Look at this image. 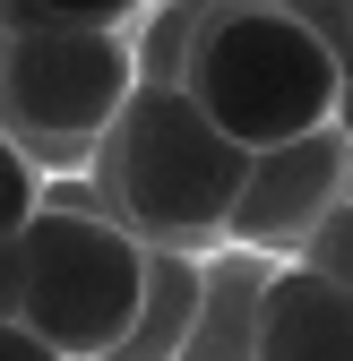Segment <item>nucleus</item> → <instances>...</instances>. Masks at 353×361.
Returning <instances> with one entry per match:
<instances>
[{
  "label": "nucleus",
  "instance_id": "nucleus-1",
  "mask_svg": "<svg viewBox=\"0 0 353 361\" xmlns=\"http://www.w3.org/2000/svg\"><path fill=\"white\" fill-rule=\"evenodd\" d=\"M250 147L225 138L190 86L172 78H138L129 104L112 112V129L95 138V190L104 207L129 224L138 241H172V250H215L233 224Z\"/></svg>",
  "mask_w": 353,
  "mask_h": 361
},
{
  "label": "nucleus",
  "instance_id": "nucleus-2",
  "mask_svg": "<svg viewBox=\"0 0 353 361\" xmlns=\"http://www.w3.org/2000/svg\"><path fill=\"white\" fill-rule=\"evenodd\" d=\"M181 86L225 138H241L258 155V147H285L301 129L336 121L345 52L319 18L285 9V0H215L190 61H181Z\"/></svg>",
  "mask_w": 353,
  "mask_h": 361
},
{
  "label": "nucleus",
  "instance_id": "nucleus-3",
  "mask_svg": "<svg viewBox=\"0 0 353 361\" xmlns=\"http://www.w3.org/2000/svg\"><path fill=\"white\" fill-rule=\"evenodd\" d=\"M138 86V35L129 26H86V18H43L0 35V129L43 164H95V138Z\"/></svg>",
  "mask_w": 353,
  "mask_h": 361
},
{
  "label": "nucleus",
  "instance_id": "nucleus-4",
  "mask_svg": "<svg viewBox=\"0 0 353 361\" xmlns=\"http://www.w3.org/2000/svg\"><path fill=\"white\" fill-rule=\"evenodd\" d=\"M18 241H26V310L18 319L43 344H61L69 361H104L129 336V319H138L147 241L129 233L121 215L61 207V198H43Z\"/></svg>",
  "mask_w": 353,
  "mask_h": 361
},
{
  "label": "nucleus",
  "instance_id": "nucleus-5",
  "mask_svg": "<svg viewBox=\"0 0 353 361\" xmlns=\"http://www.w3.org/2000/svg\"><path fill=\"white\" fill-rule=\"evenodd\" d=\"M353 190V138L328 121V129H301L285 147H258L250 172H241V198H233V224L225 241L241 250H268V258H301V241L319 233V215Z\"/></svg>",
  "mask_w": 353,
  "mask_h": 361
},
{
  "label": "nucleus",
  "instance_id": "nucleus-6",
  "mask_svg": "<svg viewBox=\"0 0 353 361\" xmlns=\"http://www.w3.org/2000/svg\"><path fill=\"white\" fill-rule=\"evenodd\" d=\"M258 361H353V284L319 276L311 258H276Z\"/></svg>",
  "mask_w": 353,
  "mask_h": 361
},
{
  "label": "nucleus",
  "instance_id": "nucleus-7",
  "mask_svg": "<svg viewBox=\"0 0 353 361\" xmlns=\"http://www.w3.org/2000/svg\"><path fill=\"white\" fill-rule=\"evenodd\" d=\"M268 284L276 258L215 241L207 250V293H198V327L181 344V361H258V319H268Z\"/></svg>",
  "mask_w": 353,
  "mask_h": 361
},
{
  "label": "nucleus",
  "instance_id": "nucleus-8",
  "mask_svg": "<svg viewBox=\"0 0 353 361\" xmlns=\"http://www.w3.org/2000/svg\"><path fill=\"white\" fill-rule=\"evenodd\" d=\"M198 293H207V250H172L147 241V293H138V319L104 361H181L190 327H198Z\"/></svg>",
  "mask_w": 353,
  "mask_h": 361
},
{
  "label": "nucleus",
  "instance_id": "nucleus-9",
  "mask_svg": "<svg viewBox=\"0 0 353 361\" xmlns=\"http://www.w3.org/2000/svg\"><path fill=\"white\" fill-rule=\"evenodd\" d=\"M207 9H215V0H172L147 35L129 26V35H138V78H172V86H181V61H190V43H198Z\"/></svg>",
  "mask_w": 353,
  "mask_h": 361
},
{
  "label": "nucleus",
  "instance_id": "nucleus-10",
  "mask_svg": "<svg viewBox=\"0 0 353 361\" xmlns=\"http://www.w3.org/2000/svg\"><path fill=\"white\" fill-rule=\"evenodd\" d=\"M155 0H0V35L43 26V18H86V26H138Z\"/></svg>",
  "mask_w": 353,
  "mask_h": 361
},
{
  "label": "nucleus",
  "instance_id": "nucleus-11",
  "mask_svg": "<svg viewBox=\"0 0 353 361\" xmlns=\"http://www.w3.org/2000/svg\"><path fill=\"white\" fill-rule=\"evenodd\" d=\"M35 207H43V164L9 138V129H0V241H9V233H26V224H35Z\"/></svg>",
  "mask_w": 353,
  "mask_h": 361
},
{
  "label": "nucleus",
  "instance_id": "nucleus-12",
  "mask_svg": "<svg viewBox=\"0 0 353 361\" xmlns=\"http://www.w3.org/2000/svg\"><path fill=\"white\" fill-rule=\"evenodd\" d=\"M301 258H311L319 267V276H336V284H353V190L319 215V233L311 241H301Z\"/></svg>",
  "mask_w": 353,
  "mask_h": 361
},
{
  "label": "nucleus",
  "instance_id": "nucleus-13",
  "mask_svg": "<svg viewBox=\"0 0 353 361\" xmlns=\"http://www.w3.org/2000/svg\"><path fill=\"white\" fill-rule=\"evenodd\" d=\"M18 310H26V241L9 233L0 241V319H18Z\"/></svg>",
  "mask_w": 353,
  "mask_h": 361
},
{
  "label": "nucleus",
  "instance_id": "nucleus-14",
  "mask_svg": "<svg viewBox=\"0 0 353 361\" xmlns=\"http://www.w3.org/2000/svg\"><path fill=\"white\" fill-rule=\"evenodd\" d=\"M0 361H69L61 344H43L26 319H0Z\"/></svg>",
  "mask_w": 353,
  "mask_h": 361
},
{
  "label": "nucleus",
  "instance_id": "nucleus-15",
  "mask_svg": "<svg viewBox=\"0 0 353 361\" xmlns=\"http://www.w3.org/2000/svg\"><path fill=\"white\" fill-rule=\"evenodd\" d=\"M336 52L353 61V0H336Z\"/></svg>",
  "mask_w": 353,
  "mask_h": 361
},
{
  "label": "nucleus",
  "instance_id": "nucleus-16",
  "mask_svg": "<svg viewBox=\"0 0 353 361\" xmlns=\"http://www.w3.org/2000/svg\"><path fill=\"white\" fill-rule=\"evenodd\" d=\"M336 129L353 138V61H345V104H336Z\"/></svg>",
  "mask_w": 353,
  "mask_h": 361
}]
</instances>
